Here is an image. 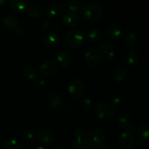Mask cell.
<instances>
[{"instance_id": "32", "label": "cell", "mask_w": 149, "mask_h": 149, "mask_svg": "<svg viewBox=\"0 0 149 149\" xmlns=\"http://www.w3.org/2000/svg\"><path fill=\"white\" fill-rule=\"evenodd\" d=\"M34 132L31 130H26L23 134V138H24L26 141H30V140H32L33 138H34Z\"/></svg>"}, {"instance_id": "10", "label": "cell", "mask_w": 149, "mask_h": 149, "mask_svg": "<svg viewBox=\"0 0 149 149\" xmlns=\"http://www.w3.org/2000/svg\"><path fill=\"white\" fill-rule=\"evenodd\" d=\"M99 49L101 51L103 58H104L106 60H111L114 58V51H113V45L109 41H103V42L100 44L99 45Z\"/></svg>"}, {"instance_id": "9", "label": "cell", "mask_w": 149, "mask_h": 149, "mask_svg": "<svg viewBox=\"0 0 149 149\" xmlns=\"http://www.w3.org/2000/svg\"><path fill=\"white\" fill-rule=\"evenodd\" d=\"M134 134L131 131L127 130L121 134L119 139V144L122 148L129 149L134 143Z\"/></svg>"}, {"instance_id": "39", "label": "cell", "mask_w": 149, "mask_h": 149, "mask_svg": "<svg viewBox=\"0 0 149 149\" xmlns=\"http://www.w3.org/2000/svg\"><path fill=\"white\" fill-rule=\"evenodd\" d=\"M52 149H64V148H61V147H54V148H52Z\"/></svg>"}, {"instance_id": "4", "label": "cell", "mask_w": 149, "mask_h": 149, "mask_svg": "<svg viewBox=\"0 0 149 149\" xmlns=\"http://www.w3.org/2000/svg\"><path fill=\"white\" fill-rule=\"evenodd\" d=\"M86 63L90 67H95L100 63L103 60V55L98 47H91L84 54Z\"/></svg>"}, {"instance_id": "36", "label": "cell", "mask_w": 149, "mask_h": 149, "mask_svg": "<svg viewBox=\"0 0 149 149\" xmlns=\"http://www.w3.org/2000/svg\"><path fill=\"white\" fill-rule=\"evenodd\" d=\"M7 2V0H0V6L4 5V4H6Z\"/></svg>"}, {"instance_id": "11", "label": "cell", "mask_w": 149, "mask_h": 149, "mask_svg": "<svg viewBox=\"0 0 149 149\" xmlns=\"http://www.w3.org/2000/svg\"><path fill=\"white\" fill-rule=\"evenodd\" d=\"M2 24L8 30H16L18 27L19 21L16 17L12 15H7L2 18Z\"/></svg>"}, {"instance_id": "13", "label": "cell", "mask_w": 149, "mask_h": 149, "mask_svg": "<svg viewBox=\"0 0 149 149\" xmlns=\"http://www.w3.org/2000/svg\"><path fill=\"white\" fill-rule=\"evenodd\" d=\"M63 13V7L58 4H51L47 7L46 15L49 18L54 19L61 15Z\"/></svg>"}, {"instance_id": "20", "label": "cell", "mask_w": 149, "mask_h": 149, "mask_svg": "<svg viewBox=\"0 0 149 149\" xmlns=\"http://www.w3.org/2000/svg\"><path fill=\"white\" fill-rule=\"evenodd\" d=\"M118 122L123 127L130 128L132 126V119L130 115L126 113H122L118 116Z\"/></svg>"}, {"instance_id": "30", "label": "cell", "mask_w": 149, "mask_h": 149, "mask_svg": "<svg viewBox=\"0 0 149 149\" xmlns=\"http://www.w3.org/2000/svg\"><path fill=\"white\" fill-rule=\"evenodd\" d=\"M79 102L81 104V106H82L84 108H89L92 106L93 104V100L90 97H87V96H82L79 98Z\"/></svg>"}, {"instance_id": "17", "label": "cell", "mask_w": 149, "mask_h": 149, "mask_svg": "<svg viewBox=\"0 0 149 149\" xmlns=\"http://www.w3.org/2000/svg\"><path fill=\"white\" fill-rule=\"evenodd\" d=\"M140 58V53L137 49H130L127 52L125 56V61L128 65H134L138 61Z\"/></svg>"}, {"instance_id": "26", "label": "cell", "mask_w": 149, "mask_h": 149, "mask_svg": "<svg viewBox=\"0 0 149 149\" xmlns=\"http://www.w3.org/2000/svg\"><path fill=\"white\" fill-rule=\"evenodd\" d=\"M23 73L24 75L29 79H33L37 76V69L33 65H29L25 68Z\"/></svg>"}, {"instance_id": "12", "label": "cell", "mask_w": 149, "mask_h": 149, "mask_svg": "<svg viewBox=\"0 0 149 149\" xmlns=\"http://www.w3.org/2000/svg\"><path fill=\"white\" fill-rule=\"evenodd\" d=\"M36 138H37V139L40 142L46 144L52 143L55 141V135H54V134L49 130H39L36 133Z\"/></svg>"}, {"instance_id": "33", "label": "cell", "mask_w": 149, "mask_h": 149, "mask_svg": "<svg viewBox=\"0 0 149 149\" xmlns=\"http://www.w3.org/2000/svg\"><path fill=\"white\" fill-rule=\"evenodd\" d=\"M95 149H115V148H111V147H107L106 145H104V144H102V145L99 146L95 147Z\"/></svg>"}, {"instance_id": "2", "label": "cell", "mask_w": 149, "mask_h": 149, "mask_svg": "<svg viewBox=\"0 0 149 149\" xmlns=\"http://www.w3.org/2000/svg\"><path fill=\"white\" fill-rule=\"evenodd\" d=\"M106 132L104 130L100 127H95L90 130L84 136L89 146L94 148L102 145L106 140Z\"/></svg>"}, {"instance_id": "3", "label": "cell", "mask_w": 149, "mask_h": 149, "mask_svg": "<svg viewBox=\"0 0 149 149\" xmlns=\"http://www.w3.org/2000/svg\"><path fill=\"white\" fill-rule=\"evenodd\" d=\"M103 8L97 2H89L84 6V17L89 21L94 22L98 20L103 16Z\"/></svg>"}, {"instance_id": "5", "label": "cell", "mask_w": 149, "mask_h": 149, "mask_svg": "<svg viewBox=\"0 0 149 149\" xmlns=\"http://www.w3.org/2000/svg\"><path fill=\"white\" fill-rule=\"evenodd\" d=\"M68 90L72 95L76 97L81 96L85 91V84L81 79H73L68 84Z\"/></svg>"}, {"instance_id": "22", "label": "cell", "mask_w": 149, "mask_h": 149, "mask_svg": "<svg viewBox=\"0 0 149 149\" xmlns=\"http://www.w3.org/2000/svg\"><path fill=\"white\" fill-rule=\"evenodd\" d=\"M124 40L129 46H132L136 43L137 35L133 31L127 30L124 33Z\"/></svg>"}, {"instance_id": "38", "label": "cell", "mask_w": 149, "mask_h": 149, "mask_svg": "<svg viewBox=\"0 0 149 149\" xmlns=\"http://www.w3.org/2000/svg\"><path fill=\"white\" fill-rule=\"evenodd\" d=\"M39 84H41V85H42V84H45V80L43 79H41V81H39Z\"/></svg>"}, {"instance_id": "21", "label": "cell", "mask_w": 149, "mask_h": 149, "mask_svg": "<svg viewBox=\"0 0 149 149\" xmlns=\"http://www.w3.org/2000/svg\"><path fill=\"white\" fill-rule=\"evenodd\" d=\"M28 15L33 19L39 18L43 13V9L39 5H32L29 8L27 11Z\"/></svg>"}, {"instance_id": "28", "label": "cell", "mask_w": 149, "mask_h": 149, "mask_svg": "<svg viewBox=\"0 0 149 149\" xmlns=\"http://www.w3.org/2000/svg\"><path fill=\"white\" fill-rule=\"evenodd\" d=\"M137 133L140 135L141 139L147 140L148 138V127L146 125H142L137 129Z\"/></svg>"}, {"instance_id": "6", "label": "cell", "mask_w": 149, "mask_h": 149, "mask_svg": "<svg viewBox=\"0 0 149 149\" xmlns=\"http://www.w3.org/2000/svg\"><path fill=\"white\" fill-rule=\"evenodd\" d=\"M95 113L100 119H109L113 115V109L106 103H99L95 108Z\"/></svg>"}, {"instance_id": "25", "label": "cell", "mask_w": 149, "mask_h": 149, "mask_svg": "<svg viewBox=\"0 0 149 149\" xmlns=\"http://www.w3.org/2000/svg\"><path fill=\"white\" fill-rule=\"evenodd\" d=\"M68 7H69V10L78 13L83 10V8L84 7V4L80 0H73L69 3Z\"/></svg>"}, {"instance_id": "16", "label": "cell", "mask_w": 149, "mask_h": 149, "mask_svg": "<svg viewBox=\"0 0 149 149\" xmlns=\"http://www.w3.org/2000/svg\"><path fill=\"white\" fill-rule=\"evenodd\" d=\"M49 104L53 109L58 110L63 105V98L58 93H52L49 97Z\"/></svg>"}, {"instance_id": "18", "label": "cell", "mask_w": 149, "mask_h": 149, "mask_svg": "<svg viewBox=\"0 0 149 149\" xmlns=\"http://www.w3.org/2000/svg\"><path fill=\"white\" fill-rule=\"evenodd\" d=\"M57 61L60 65L66 66L71 63V56L67 51H61L57 55Z\"/></svg>"}, {"instance_id": "34", "label": "cell", "mask_w": 149, "mask_h": 149, "mask_svg": "<svg viewBox=\"0 0 149 149\" xmlns=\"http://www.w3.org/2000/svg\"><path fill=\"white\" fill-rule=\"evenodd\" d=\"M113 103H114L115 105H119L121 102V98L119 97H115L112 100Z\"/></svg>"}, {"instance_id": "37", "label": "cell", "mask_w": 149, "mask_h": 149, "mask_svg": "<svg viewBox=\"0 0 149 149\" xmlns=\"http://www.w3.org/2000/svg\"><path fill=\"white\" fill-rule=\"evenodd\" d=\"M141 143H142V139H141V138L137 140V142H136L137 145H141Z\"/></svg>"}, {"instance_id": "1", "label": "cell", "mask_w": 149, "mask_h": 149, "mask_svg": "<svg viewBox=\"0 0 149 149\" xmlns=\"http://www.w3.org/2000/svg\"><path fill=\"white\" fill-rule=\"evenodd\" d=\"M85 38L84 31L79 29H71L65 36V44L71 49H77L83 45Z\"/></svg>"}, {"instance_id": "24", "label": "cell", "mask_w": 149, "mask_h": 149, "mask_svg": "<svg viewBox=\"0 0 149 149\" xmlns=\"http://www.w3.org/2000/svg\"><path fill=\"white\" fill-rule=\"evenodd\" d=\"M72 149H91L85 138H76L72 143Z\"/></svg>"}, {"instance_id": "8", "label": "cell", "mask_w": 149, "mask_h": 149, "mask_svg": "<svg viewBox=\"0 0 149 149\" xmlns=\"http://www.w3.org/2000/svg\"><path fill=\"white\" fill-rule=\"evenodd\" d=\"M63 21L69 27H75L79 23L80 18L79 14L76 12L68 10L63 14Z\"/></svg>"}, {"instance_id": "27", "label": "cell", "mask_w": 149, "mask_h": 149, "mask_svg": "<svg viewBox=\"0 0 149 149\" xmlns=\"http://www.w3.org/2000/svg\"><path fill=\"white\" fill-rule=\"evenodd\" d=\"M127 76V71L125 68L119 67L116 68L113 74V77L116 81H122L125 79Z\"/></svg>"}, {"instance_id": "35", "label": "cell", "mask_w": 149, "mask_h": 149, "mask_svg": "<svg viewBox=\"0 0 149 149\" xmlns=\"http://www.w3.org/2000/svg\"><path fill=\"white\" fill-rule=\"evenodd\" d=\"M32 149H45V148H44L43 146H42L36 145V146H33Z\"/></svg>"}, {"instance_id": "15", "label": "cell", "mask_w": 149, "mask_h": 149, "mask_svg": "<svg viewBox=\"0 0 149 149\" xmlns=\"http://www.w3.org/2000/svg\"><path fill=\"white\" fill-rule=\"evenodd\" d=\"M107 36L111 40H117L119 37H120L121 34H122V30L121 28L119 26L116 24L111 25L107 29Z\"/></svg>"}, {"instance_id": "19", "label": "cell", "mask_w": 149, "mask_h": 149, "mask_svg": "<svg viewBox=\"0 0 149 149\" xmlns=\"http://www.w3.org/2000/svg\"><path fill=\"white\" fill-rule=\"evenodd\" d=\"M86 36L87 39L91 42H98L102 39V34L101 31L97 29H90L86 33Z\"/></svg>"}, {"instance_id": "14", "label": "cell", "mask_w": 149, "mask_h": 149, "mask_svg": "<svg viewBox=\"0 0 149 149\" xmlns=\"http://www.w3.org/2000/svg\"><path fill=\"white\" fill-rule=\"evenodd\" d=\"M59 41V36L55 32H49L47 33L44 37V44L48 47H53Z\"/></svg>"}, {"instance_id": "7", "label": "cell", "mask_w": 149, "mask_h": 149, "mask_svg": "<svg viewBox=\"0 0 149 149\" xmlns=\"http://www.w3.org/2000/svg\"><path fill=\"white\" fill-rule=\"evenodd\" d=\"M56 63L50 60L43 61L39 65V71L42 73L43 75L47 76V77H52L55 75L57 72Z\"/></svg>"}, {"instance_id": "29", "label": "cell", "mask_w": 149, "mask_h": 149, "mask_svg": "<svg viewBox=\"0 0 149 149\" xmlns=\"http://www.w3.org/2000/svg\"><path fill=\"white\" fill-rule=\"evenodd\" d=\"M20 144L16 140L10 139L5 142L4 149H20Z\"/></svg>"}, {"instance_id": "31", "label": "cell", "mask_w": 149, "mask_h": 149, "mask_svg": "<svg viewBox=\"0 0 149 149\" xmlns=\"http://www.w3.org/2000/svg\"><path fill=\"white\" fill-rule=\"evenodd\" d=\"M74 135L77 138H83L86 135L85 130L81 127H79L76 128L75 131H74Z\"/></svg>"}, {"instance_id": "23", "label": "cell", "mask_w": 149, "mask_h": 149, "mask_svg": "<svg viewBox=\"0 0 149 149\" xmlns=\"http://www.w3.org/2000/svg\"><path fill=\"white\" fill-rule=\"evenodd\" d=\"M28 2L26 0H12L10 1V6L15 11L21 12L26 9Z\"/></svg>"}]
</instances>
